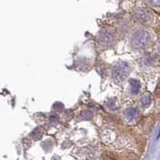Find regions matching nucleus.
I'll list each match as a JSON object with an SVG mask.
<instances>
[{
  "instance_id": "1",
  "label": "nucleus",
  "mask_w": 160,
  "mask_h": 160,
  "mask_svg": "<svg viewBox=\"0 0 160 160\" xmlns=\"http://www.w3.org/2000/svg\"><path fill=\"white\" fill-rule=\"evenodd\" d=\"M156 93H158V95H160V84H158L156 89Z\"/></svg>"
}]
</instances>
